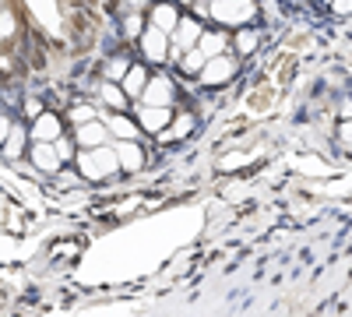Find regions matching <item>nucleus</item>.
I'll return each mask as SVG.
<instances>
[{
  "instance_id": "1",
  "label": "nucleus",
  "mask_w": 352,
  "mask_h": 317,
  "mask_svg": "<svg viewBox=\"0 0 352 317\" xmlns=\"http://www.w3.org/2000/svg\"><path fill=\"white\" fill-rule=\"evenodd\" d=\"M116 166H120V159H116V149H88L85 155H81V173L88 180H109L113 173H116Z\"/></svg>"
},
{
  "instance_id": "2",
  "label": "nucleus",
  "mask_w": 352,
  "mask_h": 317,
  "mask_svg": "<svg viewBox=\"0 0 352 317\" xmlns=\"http://www.w3.org/2000/svg\"><path fill=\"white\" fill-rule=\"evenodd\" d=\"M254 4L250 0H212L208 4V14L215 21H226V25H240V21H250L254 18Z\"/></svg>"
},
{
  "instance_id": "3",
  "label": "nucleus",
  "mask_w": 352,
  "mask_h": 317,
  "mask_svg": "<svg viewBox=\"0 0 352 317\" xmlns=\"http://www.w3.org/2000/svg\"><path fill=\"white\" fill-rule=\"evenodd\" d=\"M232 74H236V61L232 56H226V53H215V56H208V64L201 67V81L204 85H226V81H232Z\"/></svg>"
},
{
  "instance_id": "4",
  "label": "nucleus",
  "mask_w": 352,
  "mask_h": 317,
  "mask_svg": "<svg viewBox=\"0 0 352 317\" xmlns=\"http://www.w3.org/2000/svg\"><path fill=\"white\" fill-rule=\"evenodd\" d=\"M169 46H173V39H169L166 28H159V25H152L148 32H141V50H144V61H155V64H162L166 56H169Z\"/></svg>"
},
{
  "instance_id": "5",
  "label": "nucleus",
  "mask_w": 352,
  "mask_h": 317,
  "mask_svg": "<svg viewBox=\"0 0 352 317\" xmlns=\"http://www.w3.org/2000/svg\"><path fill=\"white\" fill-rule=\"evenodd\" d=\"M197 39H201V21H197V18L187 14V18L176 21V28H173V46H176V50H180V46L190 50Z\"/></svg>"
},
{
  "instance_id": "6",
  "label": "nucleus",
  "mask_w": 352,
  "mask_h": 317,
  "mask_svg": "<svg viewBox=\"0 0 352 317\" xmlns=\"http://www.w3.org/2000/svg\"><path fill=\"white\" fill-rule=\"evenodd\" d=\"M60 155H56V149H53V141H36L32 145V166L36 169H43V173H56L60 169Z\"/></svg>"
},
{
  "instance_id": "7",
  "label": "nucleus",
  "mask_w": 352,
  "mask_h": 317,
  "mask_svg": "<svg viewBox=\"0 0 352 317\" xmlns=\"http://www.w3.org/2000/svg\"><path fill=\"white\" fill-rule=\"evenodd\" d=\"M173 120V113L169 106H141V127L144 131H152V134H162Z\"/></svg>"
},
{
  "instance_id": "8",
  "label": "nucleus",
  "mask_w": 352,
  "mask_h": 317,
  "mask_svg": "<svg viewBox=\"0 0 352 317\" xmlns=\"http://www.w3.org/2000/svg\"><path fill=\"white\" fill-rule=\"evenodd\" d=\"M169 99H173V85H169V78H155V81H148V85H144V92H141V102H144V106H169Z\"/></svg>"
},
{
  "instance_id": "9",
  "label": "nucleus",
  "mask_w": 352,
  "mask_h": 317,
  "mask_svg": "<svg viewBox=\"0 0 352 317\" xmlns=\"http://www.w3.org/2000/svg\"><path fill=\"white\" fill-rule=\"evenodd\" d=\"M116 159H120V166H124L127 173H138V169L144 166V152H141V145H134L131 138H124L120 145H116Z\"/></svg>"
},
{
  "instance_id": "10",
  "label": "nucleus",
  "mask_w": 352,
  "mask_h": 317,
  "mask_svg": "<svg viewBox=\"0 0 352 317\" xmlns=\"http://www.w3.org/2000/svg\"><path fill=\"white\" fill-rule=\"evenodd\" d=\"M78 141H81V145H88V149H99V145H106V141H109V127L88 120V124L78 127Z\"/></svg>"
},
{
  "instance_id": "11",
  "label": "nucleus",
  "mask_w": 352,
  "mask_h": 317,
  "mask_svg": "<svg viewBox=\"0 0 352 317\" xmlns=\"http://www.w3.org/2000/svg\"><path fill=\"white\" fill-rule=\"evenodd\" d=\"M32 138H36V141H56V138H60V120H56L53 113H36Z\"/></svg>"
},
{
  "instance_id": "12",
  "label": "nucleus",
  "mask_w": 352,
  "mask_h": 317,
  "mask_svg": "<svg viewBox=\"0 0 352 317\" xmlns=\"http://www.w3.org/2000/svg\"><path fill=\"white\" fill-rule=\"evenodd\" d=\"M144 85H148V74H144V67H131V71L124 74V92H127V99H141Z\"/></svg>"
},
{
  "instance_id": "13",
  "label": "nucleus",
  "mask_w": 352,
  "mask_h": 317,
  "mask_svg": "<svg viewBox=\"0 0 352 317\" xmlns=\"http://www.w3.org/2000/svg\"><path fill=\"white\" fill-rule=\"evenodd\" d=\"M21 152H25V131L21 127H11L8 131V141H4V155L8 159H21Z\"/></svg>"
},
{
  "instance_id": "14",
  "label": "nucleus",
  "mask_w": 352,
  "mask_h": 317,
  "mask_svg": "<svg viewBox=\"0 0 352 317\" xmlns=\"http://www.w3.org/2000/svg\"><path fill=\"white\" fill-rule=\"evenodd\" d=\"M197 43H201V53H204V56H215V53L226 50V36H222V32H201Z\"/></svg>"
},
{
  "instance_id": "15",
  "label": "nucleus",
  "mask_w": 352,
  "mask_h": 317,
  "mask_svg": "<svg viewBox=\"0 0 352 317\" xmlns=\"http://www.w3.org/2000/svg\"><path fill=\"white\" fill-rule=\"evenodd\" d=\"M99 92H102V99H106V102H109L113 109H124V106H127V92H124V89H116L113 81H106Z\"/></svg>"
},
{
  "instance_id": "16",
  "label": "nucleus",
  "mask_w": 352,
  "mask_h": 317,
  "mask_svg": "<svg viewBox=\"0 0 352 317\" xmlns=\"http://www.w3.org/2000/svg\"><path fill=\"white\" fill-rule=\"evenodd\" d=\"M176 21H180V18H176V11H173V8H166V4L152 11V25L166 28V32H173V28H176Z\"/></svg>"
},
{
  "instance_id": "17",
  "label": "nucleus",
  "mask_w": 352,
  "mask_h": 317,
  "mask_svg": "<svg viewBox=\"0 0 352 317\" xmlns=\"http://www.w3.org/2000/svg\"><path fill=\"white\" fill-rule=\"evenodd\" d=\"M204 61H208V56H204L201 50H190V53H187V61H180V67H184L187 74H201Z\"/></svg>"
},
{
  "instance_id": "18",
  "label": "nucleus",
  "mask_w": 352,
  "mask_h": 317,
  "mask_svg": "<svg viewBox=\"0 0 352 317\" xmlns=\"http://www.w3.org/2000/svg\"><path fill=\"white\" fill-rule=\"evenodd\" d=\"M272 99H275V85H261V92L250 96V106L254 109H264V106H272Z\"/></svg>"
},
{
  "instance_id": "19",
  "label": "nucleus",
  "mask_w": 352,
  "mask_h": 317,
  "mask_svg": "<svg viewBox=\"0 0 352 317\" xmlns=\"http://www.w3.org/2000/svg\"><path fill=\"white\" fill-rule=\"evenodd\" d=\"M127 71H131V64L124 61V56H113V61L106 64V78H109V81H116V78L124 81V74H127Z\"/></svg>"
},
{
  "instance_id": "20",
  "label": "nucleus",
  "mask_w": 352,
  "mask_h": 317,
  "mask_svg": "<svg viewBox=\"0 0 352 317\" xmlns=\"http://www.w3.org/2000/svg\"><path fill=\"white\" fill-rule=\"evenodd\" d=\"M141 25H144L141 14H138V11H127V18H124V36H127V39L141 36Z\"/></svg>"
},
{
  "instance_id": "21",
  "label": "nucleus",
  "mask_w": 352,
  "mask_h": 317,
  "mask_svg": "<svg viewBox=\"0 0 352 317\" xmlns=\"http://www.w3.org/2000/svg\"><path fill=\"white\" fill-rule=\"evenodd\" d=\"M109 131L120 134V138H134V124L127 117H109Z\"/></svg>"
},
{
  "instance_id": "22",
  "label": "nucleus",
  "mask_w": 352,
  "mask_h": 317,
  "mask_svg": "<svg viewBox=\"0 0 352 317\" xmlns=\"http://www.w3.org/2000/svg\"><path fill=\"white\" fill-rule=\"evenodd\" d=\"M96 117H99V113H96L92 106H74V109H71V120H74L78 127L88 124V120H96Z\"/></svg>"
},
{
  "instance_id": "23",
  "label": "nucleus",
  "mask_w": 352,
  "mask_h": 317,
  "mask_svg": "<svg viewBox=\"0 0 352 317\" xmlns=\"http://www.w3.org/2000/svg\"><path fill=\"white\" fill-rule=\"evenodd\" d=\"M190 127H194V117H190V113H180V117H176V124H173V138L190 134Z\"/></svg>"
},
{
  "instance_id": "24",
  "label": "nucleus",
  "mask_w": 352,
  "mask_h": 317,
  "mask_svg": "<svg viewBox=\"0 0 352 317\" xmlns=\"http://www.w3.org/2000/svg\"><path fill=\"white\" fill-rule=\"evenodd\" d=\"M254 46H257V32H250V28H247V32L236 36V50L240 53H254Z\"/></svg>"
},
{
  "instance_id": "25",
  "label": "nucleus",
  "mask_w": 352,
  "mask_h": 317,
  "mask_svg": "<svg viewBox=\"0 0 352 317\" xmlns=\"http://www.w3.org/2000/svg\"><path fill=\"white\" fill-rule=\"evenodd\" d=\"M53 149H56V155H60V159H71V152H74V145H71V141H64V138H56Z\"/></svg>"
},
{
  "instance_id": "26",
  "label": "nucleus",
  "mask_w": 352,
  "mask_h": 317,
  "mask_svg": "<svg viewBox=\"0 0 352 317\" xmlns=\"http://www.w3.org/2000/svg\"><path fill=\"white\" fill-rule=\"evenodd\" d=\"M120 4H124V11H141V8H148L152 0H120Z\"/></svg>"
},
{
  "instance_id": "27",
  "label": "nucleus",
  "mask_w": 352,
  "mask_h": 317,
  "mask_svg": "<svg viewBox=\"0 0 352 317\" xmlns=\"http://www.w3.org/2000/svg\"><path fill=\"white\" fill-rule=\"evenodd\" d=\"M342 141H345V149H352V117L342 124Z\"/></svg>"
},
{
  "instance_id": "28",
  "label": "nucleus",
  "mask_w": 352,
  "mask_h": 317,
  "mask_svg": "<svg viewBox=\"0 0 352 317\" xmlns=\"http://www.w3.org/2000/svg\"><path fill=\"white\" fill-rule=\"evenodd\" d=\"M8 131H11V124H8V117H4V113H0V145L8 141Z\"/></svg>"
},
{
  "instance_id": "29",
  "label": "nucleus",
  "mask_w": 352,
  "mask_h": 317,
  "mask_svg": "<svg viewBox=\"0 0 352 317\" xmlns=\"http://www.w3.org/2000/svg\"><path fill=\"white\" fill-rule=\"evenodd\" d=\"M335 11L338 14H352V0H335Z\"/></svg>"
},
{
  "instance_id": "30",
  "label": "nucleus",
  "mask_w": 352,
  "mask_h": 317,
  "mask_svg": "<svg viewBox=\"0 0 352 317\" xmlns=\"http://www.w3.org/2000/svg\"><path fill=\"white\" fill-rule=\"evenodd\" d=\"M345 117H352V102H349V106H345Z\"/></svg>"
},
{
  "instance_id": "31",
  "label": "nucleus",
  "mask_w": 352,
  "mask_h": 317,
  "mask_svg": "<svg viewBox=\"0 0 352 317\" xmlns=\"http://www.w3.org/2000/svg\"><path fill=\"white\" fill-rule=\"evenodd\" d=\"M324 4H328V0H324Z\"/></svg>"
}]
</instances>
